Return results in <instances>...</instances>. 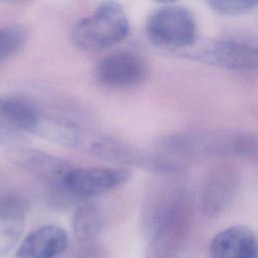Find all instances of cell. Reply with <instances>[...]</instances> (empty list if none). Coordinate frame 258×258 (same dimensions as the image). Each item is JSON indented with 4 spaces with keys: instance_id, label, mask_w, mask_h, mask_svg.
<instances>
[{
    "instance_id": "20",
    "label": "cell",
    "mask_w": 258,
    "mask_h": 258,
    "mask_svg": "<svg viewBox=\"0 0 258 258\" xmlns=\"http://www.w3.org/2000/svg\"><path fill=\"white\" fill-rule=\"evenodd\" d=\"M253 258H258V255H257V256H255V257H253Z\"/></svg>"
},
{
    "instance_id": "1",
    "label": "cell",
    "mask_w": 258,
    "mask_h": 258,
    "mask_svg": "<svg viewBox=\"0 0 258 258\" xmlns=\"http://www.w3.org/2000/svg\"><path fill=\"white\" fill-rule=\"evenodd\" d=\"M128 31L129 21L123 7L116 1L105 0L77 23L72 38L80 49L95 52L121 42Z\"/></svg>"
},
{
    "instance_id": "19",
    "label": "cell",
    "mask_w": 258,
    "mask_h": 258,
    "mask_svg": "<svg viewBox=\"0 0 258 258\" xmlns=\"http://www.w3.org/2000/svg\"><path fill=\"white\" fill-rule=\"evenodd\" d=\"M10 1H20V0H10Z\"/></svg>"
},
{
    "instance_id": "6",
    "label": "cell",
    "mask_w": 258,
    "mask_h": 258,
    "mask_svg": "<svg viewBox=\"0 0 258 258\" xmlns=\"http://www.w3.org/2000/svg\"><path fill=\"white\" fill-rule=\"evenodd\" d=\"M91 152L95 156L111 162L141 167L143 169L170 171L174 166L159 156L113 138L96 140L91 145Z\"/></svg>"
},
{
    "instance_id": "13",
    "label": "cell",
    "mask_w": 258,
    "mask_h": 258,
    "mask_svg": "<svg viewBox=\"0 0 258 258\" xmlns=\"http://www.w3.org/2000/svg\"><path fill=\"white\" fill-rule=\"evenodd\" d=\"M24 228V212L15 202L0 203V257L18 242Z\"/></svg>"
},
{
    "instance_id": "8",
    "label": "cell",
    "mask_w": 258,
    "mask_h": 258,
    "mask_svg": "<svg viewBox=\"0 0 258 258\" xmlns=\"http://www.w3.org/2000/svg\"><path fill=\"white\" fill-rule=\"evenodd\" d=\"M9 157L14 163L55 189H63L66 174L72 168L64 159L36 149H14Z\"/></svg>"
},
{
    "instance_id": "15",
    "label": "cell",
    "mask_w": 258,
    "mask_h": 258,
    "mask_svg": "<svg viewBox=\"0 0 258 258\" xmlns=\"http://www.w3.org/2000/svg\"><path fill=\"white\" fill-rule=\"evenodd\" d=\"M27 37L28 31L23 25L0 26V62L18 53L25 45Z\"/></svg>"
},
{
    "instance_id": "10",
    "label": "cell",
    "mask_w": 258,
    "mask_h": 258,
    "mask_svg": "<svg viewBox=\"0 0 258 258\" xmlns=\"http://www.w3.org/2000/svg\"><path fill=\"white\" fill-rule=\"evenodd\" d=\"M258 255L255 233L244 225H236L217 233L210 245V258H253Z\"/></svg>"
},
{
    "instance_id": "7",
    "label": "cell",
    "mask_w": 258,
    "mask_h": 258,
    "mask_svg": "<svg viewBox=\"0 0 258 258\" xmlns=\"http://www.w3.org/2000/svg\"><path fill=\"white\" fill-rule=\"evenodd\" d=\"M202 57L209 63L237 72H255L258 67L256 45L238 39L212 42L203 50Z\"/></svg>"
},
{
    "instance_id": "18",
    "label": "cell",
    "mask_w": 258,
    "mask_h": 258,
    "mask_svg": "<svg viewBox=\"0 0 258 258\" xmlns=\"http://www.w3.org/2000/svg\"><path fill=\"white\" fill-rule=\"evenodd\" d=\"M155 1H157V2H160V3H165V4H168V3H172V2H174V1H176V0H155Z\"/></svg>"
},
{
    "instance_id": "11",
    "label": "cell",
    "mask_w": 258,
    "mask_h": 258,
    "mask_svg": "<svg viewBox=\"0 0 258 258\" xmlns=\"http://www.w3.org/2000/svg\"><path fill=\"white\" fill-rule=\"evenodd\" d=\"M43 114L29 100L18 96L0 97V119L18 131L35 134Z\"/></svg>"
},
{
    "instance_id": "17",
    "label": "cell",
    "mask_w": 258,
    "mask_h": 258,
    "mask_svg": "<svg viewBox=\"0 0 258 258\" xmlns=\"http://www.w3.org/2000/svg\"><path fill=\"white\" fill-rule=\"evenodd\" d=\"M22 136L19 131L0 121V144L13 145L21 141Z\"/></svg>"
},
{
    "instance_id": "5",
    "label": "cell",
    "mask_w": 258,
    "mask_h": 258,
    "mask_svg": "<svg viewBox=\"0 0 258 258\" xmlns=\"http://www.w3.org/2000/svg\"><path fill=\"white\" fill-rule=\"evenodd\" d=\"M147 74L145 60L137 53L120 50L104 57L96 69L98 82L110 89H128L142 83Z\"/></svg>"
},
{
    "instance_id": "2",
    "label": "cell",
    "mask_w": 258,
    "mask_h": 258,
    "mask_svg": "<svg viewBox=\"0 0 258 258\" xmlns=\"http://www.w3.org/2000/svg\"><path fill=\"white\" fill-rule=\"evenodd\" d=\"M197 24L192 14L180 6H165L156 10L147 20L146 34L155 45L185 47L197 38Z\"/></svg>"
},
{
    "instance_id": "16",
    "label": "cell",
    "mask_w": 258,
    "mask_h": 258,
    "mask_svg": "<svg viewBox=\"0 0 258 258\" xmlns=\"http://www.w3.org/2000/svg\"><path fill=\"white\" fill-rule=\"evenodd\" d=\"M216 12L224 15H241L252 10L257 0H208Z\"/></svg>"
},
{
    "instance_id": "3",
    "label": "cell",
    "mask_w": 258,
    "mask_h": 258,
    "mask_svg": "<svg viewBox=\"0 0 258 258\" xmlns=\"http://www.w3.org/2000/svg\"><path fill=\"white\" fill-rule=\"evenodd\" d=\"M166 147L183 152L231 153L251 156L256 153V137L246 133H183L163 141Z\"/></svg>"
},
{
    "instance_id": "14",
    "label": "cell",
    "mask_w": 258,
    "mask_h": 258,
    "mask_svg": "<svg viewBox=\"0 0 258 258\" xmlns=\"http://www.w3.org/2000/svg\"><path fill=\"white\" fill-rule=\"evenodd\" d=\"M102 214L99 208L89 202L82 203L75 211L73 230L79 241H90L96 238L102 229Z\"/></svg>"
},
{
    "instance_id": "12",
    "label": "cell",
    "mask_w": 258,
    "mask_h": 258,
    "mask_svg": "<svg viewBox=\"0 0 258 258\" xmlns=\"http://www.w3.org/2000/svg\"><path fill=\"white\" fill-rule=\"evenodd\" d=\"M236 186V175L229 169H220L211 174L203 195L205 212L210 216L220 213L233 198Z\"/></svg>"
},
{
    "instance_id": "9",
    "label": "cell",
    "mask_w": 258,
    "mask_h": 258,
    "mask_svg": "<svg viewBox=\"0 0 258 258\" xmlns=\"http://www.w3.org/2000/svg\"><path fill=\"white\" fill-rule=\"evenodd\" d=\"M69 245V234L60 226L49 224L30 232L18 247L15 258H56Z\"/></svg>"
},
{
    "instance_id": "4",
    "label": "cell",
    "mask_w": 258,
    "mask_h": 258,
    "mask_svg": "<svg viewBox=\"0 0 258 258\" xmlns=\"http://www.w3.org/2000/svg\"><path fill=\"white\" fill-rule=\"evenodd\" d=\"M132 177L124 167H72L66 174L63 189L77 197H93L116 188Z\"/></svg>"
}]
</instances>
